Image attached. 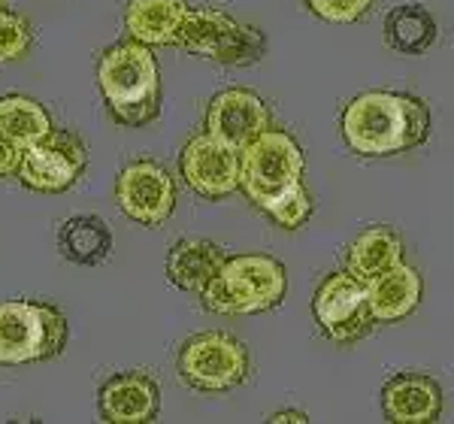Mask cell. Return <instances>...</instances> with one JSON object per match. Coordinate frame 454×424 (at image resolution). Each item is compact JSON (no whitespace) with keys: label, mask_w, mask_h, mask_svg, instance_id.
<instances>
[{"label":"cell","mask_w":454,"mask_h":424,"mask_svg":"<svg viewBox=\"0 0 454 424\" xmlns=\"http://www.w3.org/2000/svg\"><path fill=\"white\" fill-rule=\"evenodd\" d=\"M312 312L318 327L333 342H355L372 327L364 282H357L348 273H331L318 285Z\"/></svg>","instance_id":"cell-7"},{"label":"cell","mask_w":454,"mask_h":424,"mask_svg":"<svg viewBox=\"0 0 454 424\" xmlns=\"http://www.w3.org/2000/svg\"><path fill=\"white\" fill-rule=\"evenodd\" d=\"M115 207L137 224L158 228L176 209V182L155 161H134L115 179Z\"/></svg>","instance_id":"cell-6"},{"label":"cell","mask_w":454,"mask_h":424,"mask_svg":"<svg viewBox=\"0 0 454 424\" xmlns=\"http://www.w3.org/2000/svg\"><path fill=\"white\" fill-rule=\"evenodd\" d=\"M58 248L73 264H104L113 252V231L98 216H73L58 228Z\"/></svg>","instance_id":"cell-16"},{"label":"cell","mask_w":454,"mask_h":424,"mask_svg":"<svg viewBox=\"0 0 454 424\" xmlns=\"http://www.w3.org/2000/svg\"><path fill=\"white\" fill-rule=\"evenodd\" d=\"M267 40L258 27L252 25H233V31L224 36V43L218 46V52L212 55L215 61L231 64V67H248V64L261 61Z\"/></svg>","instance_id":"cell-21"},{"label":"cell","mask_w":454,"mask_h":424,"mask_svg":"<svg viewBox=\"0 0 454 424\" xmlns=\"http://www.w3.org/2000/svg\"><path fill=\"white\" fill-rule=\"evenodd\" d=\"M31 46V27L16 12L0 10V64L16 61Z\"/></svg>","instance_id":"cell-23"},{"label":"cell","mask_w":454,"mask_h":424,"mask_svg":"<svg viewBox=\"0 0 454 424\" xmlns=\"http://www.w3.org/2000/svg\"><path fill=\"white\" fill-rule=\"evenodd\" d=\"M382 409L394 424H430L442 415V389L424 373H400L385 382Z\"/></svg>","instance_id":"cell-11"},{"label":"cell","mask_w":454,"mask_h":424,"mask_svg":"<svg viewBox=\"0 0 454 424\" xmlns=\"http://www.w3.org/2000/svg\"><path fill=\"white\" fill-rule=\"evenodd\" d=\"M160 389L149 373L130 370L100 385V415L109 424H149L158 419Z\"/></svg>","instance_id":"cell-10"},{"label":"cell","mask_w":454,"mask_h":424,"mask_svg":"<svg viewBox=\"0 0 454 424\" xmlns=\"http://www.w3.org/2000/svg\"><path fill=\"white\" fill-rule=\"evenodd\" d=\"M261 209L270 212L276 224H282V228H288V231H297V228H303V224L309 222L312 197L303 188V182H294V185H288L285 192L276 194L273 200L263 203Z\"/></svg>","instance_id":"cell-22"},{"label":"cell","mask_w":454,"mask_h":424,"mask_svg":"<svg viewBox=\"0 0 454 424\" xmlns=\"http://www.w3.org/2000/svg\"><path fill=\"white\" fill-rule=\"evenodd\" d=\"M40 316H43V361L61 355L67 346V318L61 310L49 303H40Z\"/></svg>","instance_id":"cell-24"},{"label":"cell","mask_w":454,"mask_h":424,"mask_svg":"<svg viewBox=\"0 0 454 424\" xmlns=\"http://www.w3.org/2000/svg\"><path fill=\"white\" fill-rule=\"evenodd\" d=\"M342 137L348 149L367 158H385L427 140L430 113L421 100L394 91H367L342 109Z\"/></svg>","instance_id":"cell-1"},{"label":"cell","mask_w":454,"mask_h":424,"mask_svg":"<svg viewBox=\"0 0 454 424\" xmlns=\"http://www.w3.org/2000/svg\"><path fill=\"white\" fill-rule=\"evenodd\" d=\"M434 40H436V21L419 4L394 6L385 16V43L394 52L421 55L427 52Z\"/></svg>","instance_id":"cell-19"},{"label":"cell","mask_w":454,"mask_h":424,"mask_svg":"<svg viewBox=\"0 0 454 424\" xmlns=\"http://www.w3.org/2000/svg\"><path fill=\"white\" fill-rule=\"evenodd\" d=\"M85 145L79 137L67 134V130H49L40 143L21 149L19 158V179L25 188L43 194L67 192L79 173L85 170Z\"/></svg>","instance_id":"cell-5"},{"label":"cell","mask_w":454,"mask_h":424,"mask_svg":"<svg viewBox=\"0 0 454 424\" xmlns=\"http://www.w3.org/2000/svg\"><path fill=\"white\" fill-rule=\"evenodd\" d=\"M372 321H400L412 316L421 303V276L409 264H394L364 285Z\"/></svg>","instance_id":"cell-13"},{"label":"cell","mask_w":454,"mask_h":424,"mask_svg":"<svg viewBox=\"0 0 454 424\" xmlns=\"http://www.w3.org/2000/svg\"><path fill=\"white\" fill-rule=\"evenodd\" d=\"M227 255L224 248L212 239H200V237H188L179 239L170 255H167V276L176 288L192 291V294H200L209 285L212 276L224 267Z\"/></svg>","instance_id":"cell-14"},{"label":"cell","mask_w":454,"mask_h":424,"mask_svg":"<svg viewBox=\"0 0 454 424\" xmlns=\"http://www.w3.org/2000/svg\"><path fill=\"white\" fill-rule=\"evenodd\" d=\"M182 177L200 197L218 200L239 188V152L200 134L182 149Z\"/></svg>","instance_id":"cell-8"},{"label":"cell","mask_w":454,"mask_h":424,"mask_svg":"<svg viewBox=\"0 0 454 424\" xmlns=\"http://www.w3.org/2000/svg\"><path fill=\"white\" fill-rule=\"evenodd\" d=\"M231 16H224L222 10H212V6H200V10H185V16L179 21V34H176V43L182 49L194 55H207L212 58L218 52V46L224 43V36L233 31Z\"/></svg>","instance_id":"cell-20"},{"label":"cell","mask_w":454,"mask_h":424,"mask_svg":"<svg viewBox=\"0 0 454 424\" xmlns=\"http://www.w3.org/2000/svg\"><path fill=\"white\" fill-rule=\"evenodd\" d=\"M0 10H4V0H0Z\"/></svg>","instance_id":"cell-28"},{"label":"cell","mask_w":454,"mask_h":424,"mask_svg":"<svg viewBox=\"0 0 454 424\" xmlns=\"http://www.w3.org/2000/svg\"><path fill=\"white\" fill-rule=\"evenodd\" d=\"M19 158H21V149H16V145L6 143L4 137H0V177H6V173L16 170Z\"/></svg>","instance_id":"cell-26"},{"label":"cell","mask_w":454,"mask_h":424,"mask_svg":"<svg viewBox=\"0 0 454 424\" xmlns=\"http://www.w3.org/2000/svg\"><path fill=\"white\" fill-rule=\"evenodd\" d=\"M98 85L119 124L143 128L158 119L160 73L152 49L143 43H119L104 52L98 64Z\"/></svg>","instance_id":"cell-2"},{"label":"cell","mask_w":454,"mask_h":424,"mask_svg":"<svg viewBox=\"0 0 454 424\" xmlns=\"http://www.w3.org/2000/svg\"><path fill=\"white\" fill-rule=\"evenodd\" d=\"M306 6L325 21H336V25H348L357 21L372 6V0H306Z\"/></svg>","instance_id":"cell-25"},{"label":"cell","mask_w":454,"mask_h":424,"mask_svg":"<svg viewBox=\"0 0 454 424\" xmlns=\"http://www.w3.org/2000/svg\"><path fill=\"white\" fill-rule=\"evenodd\" d=\"M267 128H270V109L254 91L224 89L212 98L207 113V134L212 140L239 152Z\"/></svg>","instance_id":"cell-9"},{"label":"cell","mask_w":454,"mask_h":424,"mask_svg":"<svg viewBox=\"0 0 454 424\" xmlns=\"http://www.w3.org/2000/svg\"><path fill=\"white\" fill-rule=\"evenodd\" d=\"M49 130H52V119L34 98H25V94L0 98V137L6 143H12L16 149H27L40 143Z\"/></svg>","instance_id":"cell-18"},{"label":"cell","mask_w":454,"mask_h":424,"mask_svg":"<svg viewBox=\"0 0 454 424\" xmlns=\"http://www.w3.org/2000/svg\"><path fill=\"white\" fill-rule=\"evenodd\" d=\"M248 349L224 331H203L179 349V376L197 391H231L248 376Z\"/></svg>","instance_id":"cell-4"},{"label":"cell","mask_w":454,"mask_h":424,"mask_svg":"<svg viewBox=\"0 0 454 424\" xmlns=\"http://www.w3.org/2000/svg\"><path fill=\"white\" fill-rule=\"evenodd\" d=\"M400 261H403V239L397 233L387 228H370L348 246L346 273L367 285L370 279H376L382 270L400 264Z\"/></svg>","instance_id":"cell-17"},{"label":"cell","mask_w":454,"mask_h":424,"mask_svg":"<svg viewBox=\"0 0 454 424\" xmlns=\"http://www.w3.org/2000/svg\"><path fill=\"white\" fill-rule=\"evenodd\" d=\"M270 421L273 424H291V421L306 424L309 419H306V412H276V415H270Z\"/></svg>","instance_id":"cell-27"},{"label":"cell","mask_w":454,"mask_h":424,"mask_svg":"<svg viewBox=\"0 0 454 424\" xmlns=\"http://www.w3.org/2000/svg\"><path fill=\"white\" fill-rule=\"evenodd\" d=\"M43 361V316L34 301H6L0 303V364Z\"/></svg>","instance_id":"cell-12"},{"label":"cell","mask_w":454,"mask_h":424,"mask_svg":"<svg viewBox=\"0 0 454 424\" xmlns=\"http://www.w3.org/2000/svg\"><path fill=\"white\" fill-rule=\"evenodd\" d=\"M303 167L306 158L294 137L267 128L239 149V188L248 194V200L263 207L288 185L300 182Z\"/></svg>","instance_id":"cell-3"},{"label":"cell","mask_w":454,"mask_h":424,"mask_svg":"<svg viewBox=\"0 0 454 424\" xmlns=\"http://www.w3.org/2000/svg\"><path fill=\"white\" fill-rule=\"evenodd\" d=\"M185 10V0H130L124 10V27L143 46H170Z\"/></svg>","instance_id":"cell-15"}]
</instances>
